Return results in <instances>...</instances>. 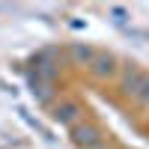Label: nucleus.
<instances>
[{"label": "nucleus", "instance_id": "f257e3e1", "mask_svg": "<svg viewBox=\"0 0 149 149\" xmlns=\"http://www.w3.org/2000/svg\"><path fill=\"white\" fill-rule=\"evenodd\" d=\"M74 134H78V143H84V149H86V146H95V143H102V140L95 137V128H90V125H86V128H78Z\"/></svg>", "mask_w": 149, "mask_h": 149}, {"label": "nucleus", "instance_id": "f03ea898", "mask_svg": "<svg viewBox=\"0 0 149 149\" xmlns=\"http://www.w3.org/2000/svg\"><path fill=\"white\" fill-rule=\"evenodd\" d=\"M57 116L63 119V122H72V119H74V104H66V107H60V110H57Z\"/></svg>", "mask_w": 149, "mask_h": 149}]
</instances>
